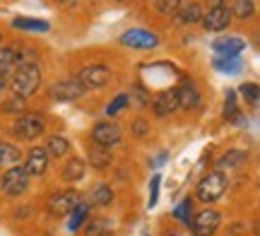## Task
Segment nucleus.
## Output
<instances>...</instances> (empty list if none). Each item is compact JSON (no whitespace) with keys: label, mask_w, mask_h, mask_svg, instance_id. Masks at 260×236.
I'll use <instances>...</instances> for the list:
<instances>
[{"label":"nucleus","mask_w":260,"mask_h":236,"mask_svg":"<svg viewBox=\"0 0 260 236\" xmlns=\"http://www.w3.org/2000/svg\"><path fill=\"white\" fill-rule=\"evenodd\" d=\"M133 102L138 106H147V94H145V89L142 87H135V92H133Z\"/></svg>","instance_id":"obj_36"},{"label":"nucleus","mask_w":260,"mask_h":236,"mask_svg":"<svg viewBox=\"0 0 260 236\" xmlns=\"http://www.w3.org/2000/svg\"><path fill=\"white\" fill-rule=\"evenodd\" d=\"M87 212H89V208H87L84 203H77V205H75V210L70 212V222H68V229H70V231H75V229L82 227V222L87 219Z\"/></svg>","instance_id":"obj_27"},{"label":"nucleus","mask_w":260,"mask_h":236,"mask_svg":"<svg viewBox=\"0 0 260 236\" xmlns=\"http://www.w3.org/2000/svg\"><path fill=\"white\" fill-rule=\"evenodd\" d=\"M183 0H157V10L161 15H176V10L181 8Z\"/></svg>","instance_id":"obj_32"},{"label":"nucleus","mask_w":260,"mask_h":236,"mask_svg":"<svg viewBox=\"0 0 260 236\" xmlns=\"http://www.w3.org/2000/svg\"><path fill=\"white\" fill-rule=\"evenodd\" d=\"M12 27L22 29V31H39V34H46L51 24L46 19H34V17H15L12 19Z\"/></svg>","instance_id":"obj_17"},{"label":"nucleus","mask_w":260,"mask_h":236,"mask_svg":"<svg viewBox=\"0 0 260 236\" xmlns=\"http://www.w3.org/2000/svg\"><path fill=\"white\" fill-rule=\"evenodd\" d=\"M19 46L22 44H10V46L0 48V82H5V77L19 63Z\"/></svg>","instance_id":"obj_15"},{"label":"nucleus","mask_w":260,"mask_h":236,"mask_svg":"<svg viewBox=\"0 0 260 236\" xmlns=\"http://www.w3.org/2000/svg\"><path fill=\"white\" fill-rule=\"evenodd\" d=\"M77 203H80L77 190H63V193L51 195V200H48V210H51L53 215H70Z\"/></svg>","instance_id":"obj_9"},{"label":"nucleus","mask_w":260,"mask_h":236,"mask_svg":"<svg viewBox=\"0 0 260 236\" xmlns=\"http://www.w3.org/2000/svg\"><path fill=\"white\" fill-rule=\"evenodd\" d=\"M89 164L94 169H106L111 164V150L102 147V145H92L89 147Z\"/></svg>","instance_id":"obj_19"},{"label":"nucleus","mask_w":260,"mask_h":236,"mask_svg":"<svg viewBox=\"0 0 260 236\" xmlns=\"http://www.w3.org/2000/svg\"><path fill=\"white\" fill-rule=\"evenodd\" d=\"M210 8H219V5H226V0H207Z\"/></svg>","instance_id":"obj_38"},{"label":"nucleus","mask_w":260,"mask_h":236,"mask_svg":"<svg viewBox=\"0 0 260 236\" xmlns=\"http://www.w3.org/2000/svg\"><path fill=\"white\" fill-rule=\"evenodd\" d=\"M190 212H193V205H190V200H183L176 210H174V217L181 222V224H190Z\"/></svg>","instance_id":"obj_31"},{"label":"nucleus","mask_w":260,"mask_h":236,"mask_svg":"<svg viewBox=\"0 0 260 236\" xmlns=\"http://www.w3.org/2000/svg\"><path fill=\"white\" fill-rule=\"evenodd\" d=\"M147 130H149L147 121H142V118H138V121L133 123V135H138V138H142V135H145Z\"/></svg>","instance_id":"obj_37"},{"label":"nucleus","mask_w":260,"mask_h":236,"mask_svg":"<svg viewBox=\"0 0 260 236\" xmlns=\"http://www.w3.org/2000/svg\"><path fill=\"white\" fill-rule=\"evenodd\" d=\"M82 176H84V161L80 159V157H73V159L65 164L63 181H68V183H75V181H80Z\"/></svg>","instance_id":"obj_21"},{"label":"nucleus","mask_w":260,"mask_h":236,"mask_svg":"<svg viewBox=\"0 0 260 236\" xmlns=\"http://www.w3.org/2000/svg\"><path fill=\"white\" fill-rule=\"evenodd\" d=\"M241 94H243V99L253 106L260 102V89H258L255 82H246V85H241Z\"/></svg>","instance_id":"obj_30"},{"label":"nucleus","mask_w":260,"mask_h":236,"mask_svg":"<svg viewBox=\"0 0 260 236\" xmlns=\"http://www.w3.org/2000/svg\"><path fill=\"white\" fill-rule=\"evenodd\" d=\"M214 70L217 73H226V75H236V73H241L243 70V60L239 56H226V58H222V56H217L214 58Z\"/></svg>","instance_id":"obj_18"},{"label":"nucleus","mask_w":260,"mask_h":236,"mask_svg":"<svg viewBox=\"0 0 260 236\" xmlns=\"http://www.w3.org/2000/svg\"><path fill=\"white\" fill-rule=\"evenodd\" d=\"M224 118L232 123H243V116L239 114V106H236V92L229 89L226 92V104H224Z\"/></svg>","instance_id":"obj_24"},{"label":"nucleus","mask_w":260,"mask_h":236,"mask_svg":"<svg viewBox=\"0 0 260 236\" xmlns=\"http://www.w3.org/2000/svg\"><path fill=\"white\" fill-rule=\"evenodd\" d=\"M24 174L27 176H41L44 171L48 169V154L44 147H31L27 154V161H24Z\"/></svg>","instance_id":"obj_12"},{"label":"nucleus","mask_w":260,"mask_h":236,"mask_svg":"<svg viewBox=\"0 0 260 236\" xmlns=\"http://www.w3.org/2000/svg\"><path fill=\"white\" fill-rule=\"evenodd\" d=\"M248 159V154L241 150H232V152H226L222 159L217 161V169H236L239 164H243V161Z\"/></svg>","instance_id":"obj_23"},{"label":"nucleus","mask_w":260,"mask_h":236,"mask_svg":"<svg viewBox=\"0 0 260 236\" xmlns=\"http://www.w3.org/2000/svg\"><path fill=\"white\" fill-rule=\"evenodd\" d=\"M243 48H246V41H243L241 37H222V39H217L212 44V51L217 53V56H239Z\"/></svg>","instance_id":"obj_14"},{"label":"nucleus","mask_w":260,"mask_h":236,"mask_svg":"<svg viewBox=\"0 0 260 236\" xmlns=\"http://www.w3.org/2000/svg\"><path fill=\"white\" fill-rule=\"evenodd\" d=\"M0 190H3V176H0Z\"/></svg>","instance_id":"obj_40"},{"label":"nucleus","mask_w":260,"mask_h":236,"mask_svg":"<svg viewBox=\"0 0 260 236\" xmlns=\"http://www.w3.org/2000/svg\"><path fill=\"white\" fill-rule=\"evenodd\" d=\"M113 200V190L109 186H99V188H94L92 193V203L96 208H106V205H111Z\"/></svg>","instance_id":"obj_28"},{"label":"nucleus","mask_w":260,"mask_h":236,"mask_svg":"<svg viewBox=\"0 0 260 236\" xmlns=\"http://www.w3.org/2000/svg\"><path fill=\"white\" fill-rule=\"evenodd\" d=\"M232 22V10L229 5H219V8H210L207 15H203V27L207 31H224Z\"/></svg>","instance_id":"obj_8"},{"label":"nucleus","mask_w":260,"mask_h":236,"mask_svg":"<svg viewBox=\"0 0 260 236\" xmlns=\"http://www.w3.org/2000/svg\"><path fill=\"white\" fill-rule=\"evenodd\" d=\"M0 94H3V82H0Z\"/></svg>","instance_id":"obj_41"},{"label":"nucleus","mask_w":260,"mask_h":236,"mask_svg":"<svg viewBox=\"0 0 260 236\" xmlns=\"http://www.w3.org/2000/svg\"><path fill=\"white\" fill-rule=\"evenodd\" d=\"M109 80H111V70L104 65H89V68H84V70H80V75H77V82H80L84 89L104 87Z\"/></svg>","instance_id":"obj_7"},{"label":"nucleus","mask_w":260,"mask_h":236,"mask_svg":"<svg viewBox=\"0 0 260 236\" xmlns=\"http://www.w3.org/2000/svg\"><path fill=\"white\" fill-rule=\"evenodd\" d=\"M159 183H161V176H152V183H149V208H154L157 205V200H159Z\"/></svg>","instance_id":"obj_34"},{"label":"nucleus","mask_w":260,"mask_h":236,"mask_svg":"<svg viewBox=\"0 0 260 236\" xmlns=\"http://www.w3.org/2000/svg\"><path fill=\"white\" fill-rule=\"evenodd\" d=\"M128 102H130V96H128V94H118V96H116V99L111 102V106L106 109V114H109V116H116L118 111H123V109L128 106Z\"/></svg>","instance_id":"obj_33"},{"label":"nucleus","mask_w":260,"mask_h":236,"mask_svg":"<svg viewBox=\"0 0 260 236\" xmlns=\"http://www.w3.org/2000/svg\"><path fill=\"white\" fill-rule=\"evenodd\" d=\"M178 94V109H198L200 106V94H198V89L190 80H186L183 85L176 89Z\"/></svg>","instance_id":"obj_16"},{"label":"nucleus","mask_w":260,"mask_h":236,"mask_svg":"<svg viewBox=\"0 0 260 236\" xmlns=\"http://www.w3.org/2000/svg\"><path fill=\"white\" fill-rule=\"evenodd\" d=\"M229 10H232V17L248 19L255 12V5H253V0H234V8Z\"/></svg>","instance_id":"obj_26"},{"label":"nucleus","mask_w":260,"mask_h":236,"mask_svg":"<svg viewBox=\"0 0 260 236\" xmlns=\"http://www.w3.org/2000/svg\"><path fill=\"white\" fill-rule=\"evenodd\" d=\"M109 231V224L104 219H89V224L84 229V236H106Z\"/></svg>","instance_id":"obj_29"},{"label":"nucleus","mask_w":260,"mask_h":236,"mask_svg":"<svg viewBox=\"0 0 260 236\" xmlns=\"http://www.w3.org/2000/svg\"><path fill=\"white\" fill-rule=\"evenodd\" d=\"M56 3H73V0H56Z\"/></svg>","instance_id":"obj_39"},{"label":"nucleus","mask_w":260,"mask_h":236,"mask_svg":"<svg viewBox=\"0 0 260 236\" xmlns=\"http://www.w3.org/2000/svg\"><path fill=\"white\" fill-rule=\"evenodd\" d=\"M121 44L128 48H140V51H147V48H157L159 46V37L152 34L147 29H128L125 34H121Z\"/></svg>","instance_id":"obj_3"},{"label":"nucleus","mask_w":260,"mask_h":236,"mask_svg":"<svg viewBox=\"0 0 260 236\" xmlns=\"http://www.w3.org/2000/svg\"><path fill=\"white\" fill-rule=\"evenodd\" d=\"M219 212H214V210H203L198 217L193 219V234L195 236H212L219 227Z\"/></svg>","instance_id":"obj_10"},{"label":"nucleus","mask_w":260,"mask_h":236,"mask_svg":"<svg viewBox=\"0 0 260 236\" xmlns=\"http://www.w3.org/2000/svg\"><path fill=\"white\" fill-rule=\"evenodd\" d=\"M12 132H15L17 138H22V140H37L39 135L44 132V118L37 114L22 116V118H17Z\"/></svg>","instance_id":"obj_4"},{"label":"nucleus","mask_w":260,"mask_h":236,"mask_svg":"<svg viewBox=\"0 0 260 236\" xmlns=\"http://www.w3.org/2000/svg\"><path fill=\"white\" fill-rule=\"evenodd\" d=\"M224 190H226V179H224V174L222 171H212V174H207V176L198 183L195 198L203 200V203H214V200H219L224 195Z\"/></svg>","instance_id":"obj_2"},{"label":"nucleus","mask_w":260,"mask_h":236,"mask_svg":"<svg viewBox=\"0 0 260 236\" xmlns=\"http://www.w3.org/2000/svg\"><path fill=\"white\" fill-rule=\"evenodd\" d=\"M27 174L22 166H10L5 174H3V190L8 193L10 198H17L27 190Z\"/></svg>","instance_id":"obj_5"},{"label":"nucleus","mask_w":260,"mask_h":236,"mask_svg":"<svg viewBox=\"0 0 260 236\" xmlns=\"http://www.w3.org/2000/svg\"><path fill=\"white\" fill-rule=\"evenodd\" d=\"M178 15V22L181 24H188V22H200L203 19V8L198 5V3H188V5H181L176 10Z\"/></svg>","instance_id":"obj_20"},{"label":"nucleus","mask_w":260,"mask_h":236,"mask_svg":"<svg viewBox=\"0 0 260 236\" xmlns=\"http://www.w3.org/2000/svg\"><path fill=\"white\" fill-rule=\"evenodd\" d=\"M0 41H3V34H0Z\"/></svg>","instance_id":"obj_42"},{"label":"nucleus","mask_w":260,"mask_h":236,"mask_svg":"<svg viewBox=\"0 0 260 236\" xmlns=\"http://www.w3.org/2000/svg\"><path fill=\"white\" fill-rule=\"evenodd\" d=\"M152 109H154L157 116H171L178 109L176 89H164V92H159V94L154 96V102H152Z\"/></svg>","instance_id":"obj_13"},{"label":"nucleus","mask_w":260,"mask_h":236,"mask_svg":"<svg viewBox=\"0 0 260 236\" xmlns=\"http://www.w3.org/2000/svg\"><path fill=\"white\" fill-rule=\"evenodd\" d=\"M84 94V87L77 80H65V82H56L51 87V96L56 102H75Z\"/></svg>","instance_id":"obj_11"},{"label":"nucleus","mask_w":260,"mask_h":236,"mask_svg":"<svg viewBox=\"0 0 260 236\" xmlns=\"http://www.w3.org/2000/svg\"><path fill=\"white\" fill-rule=\"evenodd\" d=\"M92 138H94V145L113 147V145L121 142V128H118V123H111V121L96 123L94 130H92Z\"/></svg>","instance_id":"obj_6"},{"label":"nucleus","mask_w":260,"mask_h":236,"mask_svg":"<svg viewBox=\"0 0 260 236\" xmlns=\"http://www.w3.org/2000/svg\"><path fill=\"white\" fill-rule=\"evenodd\" d=\"M41 87V70L34 60H24L19 63L15 75H12V89L19 99H27Z\"/></svg>","instance_id":"obj_1"},{"label":"nucleus","mask_w":260,"mask_h":236,"mask_svg":"<svg viewBox=\"0 0 260 236\" xmlns=\"http://www.w3.org/2000/svg\"><path fill=\"white\" fill-rule=\"evenodd\" d=\"M3 111H5V114L24 111V99H19V96H15V99H10V102H5V106H3Z\"/></svg>","instance_id":"obj_35"},{"label":"nucleus","mask_w":260,"mask_h":236,"mask_svg":"<svg viewBox=\"0 0 260 236\" xmlns=\"http://www.w3.org/2000/svg\"><path fill=\"white\" fill-rule=\"evenodd\" d=\"M22 159V152L10 145V142H0V164L5 166H17V161Z\"/></svg>","instance_id":"obj_22"},{"label":"nucleus","mask_w":260,"mask_h":236,"mask_svg":"<svg viewBox=\"0 0 260 236\" xmlns=\"http://www.w3.org/2000/svg\"><path fill=\"white\" fill-rule=\"evenodd\" d=\"M68 150H70V142L65 140L63 135H53V138H48L46 154H51V157H63Z\"/></svg>","instance_id":"obj_25"}]
</instances>
